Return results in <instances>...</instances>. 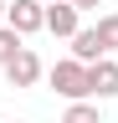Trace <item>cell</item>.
Returning a JSON list of instances; mask_svg holds the SVG:
<instances>
[{"label": "cell", "instance_id": "obj_4", "mask_svg": "<svg viewBox=\"0 0 118 123\" xmlns=\"http://www.w3.org/2000/svg\"><path fill=\"white\" fill-rule=\"evenodd\" d=\"M87 87H93V98H118V62L103 56L98 67H87Z\"/></svg>", "mask_w": 118, "mask_h": 123}, {"label": "cell", "instance_id": "obj_10", "mask_svg": "<svg viewBox=\"0 0 118 123\" xmlns=\"http://www.w3.org/2000/svg\"><path fill=\"white\" fill-rule=\"evenodd\" d=\"M67 5H72V10H77V15H82V10H98V5H103V0H67Z\"/></svg>", "mask_w": 118, "mask_h": 123}, {"label": "cell", "instance_id": "obj_1", "mask_svg": "<svg viewBox=\"0 0 118 123\" xmlns=\"http://www.w3.org/2000/svg\"><path fill=\"white\" fill-rule=\"evenodd\" d=\"M46 82H51L56 98H67V103H87V98H93V87H87V67H82V62H72V56L56 62V67L46 72Z\"/></svg>", "mask_w": 118, "mask_h": 123}, {"label": "cell", "instance_id": "obj_3", "mask_svg": "<svg viewBox=\"0 0 118 123\" xmlns=\"http://www.w3.org/2000/svg\"><path fill=\"white\" fill-rule=\"evenodd\" d=\"M5 82H10V87H36V82H41V56L31 51V46L5 67Z\"/></svg>", "mask_w": 118, "mask_h": 123}, {"label": "cell", "instance_id": "obj_6", "mask_svg": "<svg viewBox=\"0 0 118 123\" xmlns=\"http://www.w3.org/2000/svg\"><path fill=\"white\" fill-rule=\"evenodd\" d=\"M72 62H82V67H98V62H103L98 26H93V31H77V36H72Z\"/></svg>", "mask_w": 118, "mask_h": 123}, {"label": "cell", "instance_id": "obj_11", "mask_svg": "<svg viewBox=\"0 0 118 123\" xmlns=\"http://www.w3.org/2000/svg\"><path fill=\"white\" fill-rule=\"evenodd\" d=\"M5 5H10V0H0V26H5Z\"/></svg>", "mask_w": 118, "mask_h": 123}, {"label": "cell", "instance_id": "obj_5", "mask_svg": "<svg viewBox=\"0 0 118 123\" xmlns=\"http://www.w3.org/2000/svg\"><path fill=\"white\" fill-rule=\"evenodd\" d=\"M77 21H82V15L72 10L67 0H56V5H46V31H51V36H62V41H72V36L82 31Z\"/></svg>", "mask_w": 118, "mask_h": 123}, {"label": "cell", "instance_id": "obj_2", "mask_svg": "<svg viewBox=\"0 0 118 123\" xmlns=\"http://www.w3.org/2000/svg\"><path fill=\"white\" fill-rule=\"evenodd\" d=\"M5 26L16 36H36V31H46V5L41 0H10L5 5Z\"/></svg>", "mask_w": 118, "mask_h": 123}, {"label": "cell", "instance_id": "obj_7", "mask_svg": "<svg viewBox=\"0 0 118 123\" xmlns=\"http://www.w3.org/2000/svg\"><path fill=\"white\" fill-rule=\"evenodd\" d=\"M21 51H26V36H16L10 26H0V67H10Z\"/></svg>", "mask_w": 118, "mask_h": 123}, {"label": "cell", "instance_id": "obj_12", "mask_svg": "<svg viewBox=\"0 0 118 123\" xmlns=\"http://www.w3.org/2000/svg\"><path fill=\"white\" fill-rule=\"evenodd\" d=\"M41 5H56V0H41Z\"/></svg>", "mask_w": 118, "mask_h": 123}, {"label": "cell", "instance_id": "obj_8", "mask_svg": "<svg viewBox=\"0 0 118 123\" xmlns=\"http://www.w3.org/2000/svg\"><path fill=\"white\" fill-rule=\"evenodd\" d=\"M98 41H103V56L118 51V15H98Z\"/></svg>", "mask_w": 118, "mask_h": 123}, {"label": "cell", "instance_id": "obj_9", "mask_svg": "<svg viewBox=\"0 0 118 123\" xmlns=\"http://www.w3.org/2000/svg\"><path fill=\"white\" fill-rule=\"evenodd\" d=\"M62 123H103L98 118V103H72L67 113H62Z\"/></svg>", "mask_w": 118, "mask_h": 123}]
</instances>
